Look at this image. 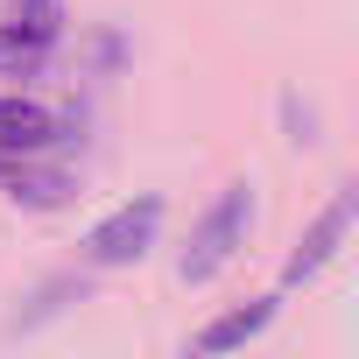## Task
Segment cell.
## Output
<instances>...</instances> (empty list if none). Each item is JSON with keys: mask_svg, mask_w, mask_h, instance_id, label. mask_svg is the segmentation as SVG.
Wrapping results in <instances>:
<instances>
[{"mask_svg": "<svg viewBox=\"0 0 359 359\" xmlns=\"http://www.w3.org/2000/svg\"><path fill=\"white\" fill-rule=\"evenodd\" d=\"M247 219H254V191L247 184H226V198L198 219V233H191V247H184V261H176V275L184 282H212L233 254H240V240H247Z\"/></svg>", "mask_w": 359, "mask_h": 359, "instance_id": "cell-1", "label": "cell"}, {"mask_svg": "<svg viewBox=\"0 0 359 359\" xmlns=\"http://www.w3.org/2000/svg\"><path fill=\"white\" fill-rule=\"evenodd\" d=\"M155 233H162V198L120 205L113 219H99V226L85 233V261H92V268H127V261H141V254L155 247Z\"/></svg>", "mask_w": 359, "mask_h": 359, "instance_id": "cell-2", "label": "cell"}, {"mask_svg": "<svg viewBox=\"0 0 359 359\" xmlns=\"http://www.w3.org/2000/svg\"><path fill=\"white\" fill-rule=\"evenodd\" d=\"M0 184H8V198L29 205V212H57V205H71L78 176L57 169V162H36V155H22V162L8 155V162H0Z\"/></svg>", "mask_w": 359, "mask_h": 359, "instance_id": "cell-3", "label": "cell"}, {"mask_svg": "<svg viewBox=\"0 0 359 359\" xmlns=\"http://www.w3.org/2000/svg\"><path fill=\"white\" fill-rule=\"evenodd\" d=\"M352 219H359V184H345L324 212H317V226L303 233V247H296V261H289V282H303V275H317L331 254H338V240L352 233Z\"/></svg>", "mask_w": 359, "mask_h": 359, "instance_id": "cell-4", "label": "cell"}, {"mask_svg": "<svg viewBox=\"0 0 359 359\" xmlns=\"http://www.w3.org/2000/svg\"><path fill=\"white\" fill-rule=\"evenodd\" d=\"M50 141H57V113L50 106L0 92V155H43Z\"/></svg>", "mask_w": 359, "mask_h": 359, "instance_id": "cell-5", "label": "cell"}, {"mask_svg": "<svg viewBox=\"0 0 359 359\" xmlns=\"http://www.w3.org/2000/svg\"><path fill=\"white\" fill-rule=\"evenodd\" d=\"M57 43H43V36H29V29H0V78H36L43 71V57H50Z\"/></svg>", "mask_w": 359, "mask_h": 359, "instance_id": "cell-6", "label": "cell"}, {"mask_svg": "<svg viewBox=\"0 0 359 359\" xmlns=\"http://www.w3.org/2000/svg\"><path fill=\"white\" fill-rule=\"evenodd\" d=\"M275 317V296L268 303H254V310H233V317H219V324H205L198 331V352H226V345H240V338H254L261 324Z\"/></svg>", "mask_w": 359, "mask_h": 359, "instance_id": "cell-7", "label": "cell"}, {"mask_svg": "<svg viewBox=\"0 0 359 359\" xmlns=\"http://www.w3.org/2000/svg\"><path fill=\"white\" fill-rule=\"evenodd\" d=\"M8 22L43 36V43H57L64 36V0H8Z\"/></svg>", "mask_w": 359, "mask_h": 359, "instance_id": "cell-8", "label": "cell"}]
</instances>
